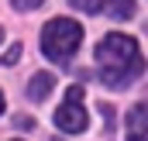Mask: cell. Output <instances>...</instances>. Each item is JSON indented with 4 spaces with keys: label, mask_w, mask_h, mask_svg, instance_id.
I'll use <instances>...</instances> for the list:
<instances>
[{
    "label": "cell",
    "mask_w": 148,
    "mask_h": 141,
    "mask_svg": "<svg viewBox=\"0 0 148 141\" xmlns=\"http://www.w3.org/2000/svg\"><path fill=\"white\" fill-rule=\"evenodd\" d=\"M52 86H55V76H52V72H35L31 83H28V97H31V100H45Z\"/></svg>",
    "instance_id": "obj_5"
},
{
    "label": "cell",
    "mask_w": 148,
    "mask_h": 141,
    "mask_svg": "<svg viewBox=\"0 0 148 141\" xmlns=\"http://www.w3.org/2000/svg\"><path fill=\"white\" fill-rule=\"evenodd\" d=\"M127 141H148V103L127 110Z\"/></svg>",
    "instance_id": "obj_4"
},
{
    "label": "cell",
    "mask_w": 148,
    "mask_h": 141,
    "mask_svg": "<svg viewBox=\"0 0 148 141\" xmlns=\"http://www.w3.org/2000/svg\"><path fill=\"white\" fill-rule=\"evenodd\" d=\"M0 114H3V93H0Z\"/></svg>",
    "instance_id": "obj_9"
},
{
    "label": "cell",
    "mask_w": 148,
    "mask_h": 141,
    "mask_svg": "<svg viewBox=\"0 0 148 141\" xmlns=\"http://www.w3.org/2000/svg\"><path fill=\"white\" fill-rule=\"evenodd\" d=\"M79 41H83V28L76 21H69V17H55V21H48L41 28V52L55 66H69Z\"/></svg>",
    "instance_id": "obj_2"
},
{
    "label": "cell",
    "mask_w": 148,
    "mask_h": 141,
    "mask_svg": "<svg viewBox=\"0 0 148 141\" xmlns=\"http://www.w3.org/2000/svg\"><path fill=\"white\" fill-rule=\"evenodd\" d=\"M17 10H35V7H41V0H10Z\"/></svg>",
    "instance_id": "obj_8"
},
{
    "label": "cell",
    "mask_w": 148,
    "mask_h": 141,
    "mask_svg": "<svg viewBox=\"0 0 148 141\" xmlns=\"http://www.w3.org/2000/svg\"><path fill=\"white\" fill-rule=\"evenodd\" d=\"M0 41H3V28H0Z\"/></svg>",
    "instance_id": "obj_10"
},
{
    "label": "cell",
    "mask_w": 148,
    "mask_h": 141,
    "mask_svg": "<svg viewBox=\"0 0 148 141\" xmlns=\"http://www.w3.org/2000/svg\"><path fill=\"white\" fill-rule=\"evenodd\" d=\"M103 10L114 21H127V17H134V0H103Z\"/></svg>",
    "instance_id": "obj_6"
},
{
    "label": "cell",
    "mask_w": 148,
    "mask_h": 141,
    "mask_svg": "<svg viewBox=\"0 0 148 141\" xmlns=\"http://www.w3.org/2000/svg\"><path fill=\"white\" fill-rule=\"evenodd\" d=\"M52 141H55V138H52Z\"/></svg>",
    "instance_id": "obj_11"
},
{
    "label": "cell",
    "mask_w": 148,
    "mask_h": 141,
    "mask_svg": "<svg viewBox=\"0 0 148 141\" xmlns=\"http://www.w3.org/2000/svg\"><path fill=\"white\" fill-rule=\"evenodd\" d=\"M76 10H86V14H97L100 7H103V0H69Z\"/></svg>",
    "instance_id": "obj_7"
},
{
    "label": "cell",
    "mask_w": 148,
    "mask_h": 141,
    "mask_svg": "<svg viewBox=\"0 0 148 141\" xmlns=\"http://www.w3.org/2000/svg\"><path fill=\"white\" fill-rule=\"evenodd\" d=\"M86 124H90V117H86V107H83V86H69L66 100L55 110V127L66 131V134H83Z\"/></svg>",
    "instance_id": "obj_3"
},
{
    "label": "cell",
    "mask_w": 148,
    "mask_h": 141,
    "mask_svg": "<svg viewBox=\"0 0 148 141\" xmlns=\"http://www.w3.org/2000/svg\"><path fill=\"white\" fill-rule=\"evenodd\" d=\"M97 62H100V79L110 90H124L145 72V59L131 35H107L97 45Z\"/></svg>",
    "instance_id": "obj_1"
}]
</instances>
